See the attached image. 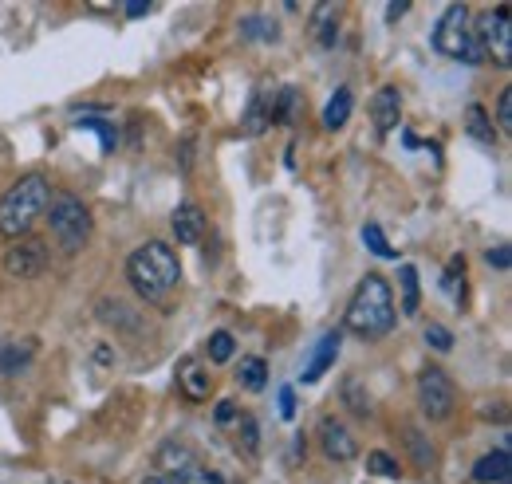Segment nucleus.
<instances>
[{"label":"nucleus","instance_id":"obj_37","mask_svg":"<svg viewBox=\"0 0 512 484\" xmlns=\"http://www.w3.org/2000/svg\"><path fill=\"white\" fill-rule=\"evenodd\" d=\"M241 414H237V402H217V422L221 425H229V422H237Z\"/></svg>","mask_w":512,"mask_h":484},{"label":"nucleus","instance_id":"obj_18","mask_svg":"<svg viewBox=\"0 0 512 484\" xmlns=\"http://www.w3.org/2000/svg\"><path fill=\"white\" fill-rule=\"evenodd\" d=\"M398 292H402V315H418L422 307V288H418V268L414 264H402L398 268Z\"/></svg>","mask_w":512,"mask_h":484},{"label":"nucleus","instance_id":"obj_3","mask_svg":"<svg viewBox=\"0 0 512 484\" xmlns=\"http://www.w3.org/2000/svg\"><path fill=\"white\" fill-rule=\"evenodd\" d=\"M52 205V185L44 174H24L16 185H8V193L0 197V237L20 241L32 233V225L48 213Z\"/></svg>","mask_w":512,"mask_h":484},{"label":"nucleus","instance_id":"obj_31","mask_svg":"<svg viewBox=\"0 0 512 484\" xmlns=\"http://www.w3.org/2000/svg\"><path fill=\"white\" fill-rule=\"evenodd\" d=\"M130 307L119 300H103L99 303V319L103 323H119V327H134V315H127Z\"/></svg>","mask_w":512,"mask_h":484},{"label":"nucleus","instance_id":"obj_40","mask_svg":"<svg viewBox=\"0 0 512 484\" xmlns=\"http://www.w3.org/2000/svg\"><path fill=\"white\" fill-rule=\"evenodd\" d=\"M410 12V4L402 0V4H386V20H398V16H406Z\"/></svg>","mask_w":512,"mask_h":484},{"label":"nucleus","instance_id":"obj_15","mask_svg":"<svg viewBox=\"0 0 512 484\" xmlns=\"http://www.w3.org/2000/svg\"><path fill=\"white\" fill-rule=\"evenodd\" d=\"M371 115H375L379 134H390L402 122V91L398 87H379V95L371 99Z\"/></svg>","mask_w":512,"mask_h":484},{"label":"nucleus","instance_id":"obj_35","mask_svg":"<svg viewBox=\"0 0 512 484\" xmlns=\"http://www.w3.org/2000/svg\"><path fill=\"white\" fill-rule=\"evenodd\" d=\"M406 437H410V449H414L418 465H422V469H430V465H434V449H426V441H422V433H418V429H410Z\"/></svg>","mask_w":512,"mask_h":484},{"label":"nucleus","instance_id":"obj_11","mask_svg":"<svg viewBox=\"0 0 512 484\" xmlns=\"http://www.w3.org/2000/svg\"><path fill=\"white\" fill-rule=\"evenodd\" d=\"M339 347H343V331L335 327V331H323V339L316 343V351H312V359L304 363V374H300V382H320L323 374L335 366V359H339Z\"/></svg>","mask_w":512,"mask_h":484},{"label":"nucleus","instance_id":"obj_19","mask_svg":"<svg viewBox=\"0 0 512 484\" xmlns=\"http://www.w3.org/2000/svg\"><path fill=\"white\" fill-rule=\"evenodd\" d=\"M351 107H355L351 91H347V87H335V95H331L327 107H323V126H327V130H343L347 119H351Z\"/></svg>","mask_w":512,"mask_h":484},{"label":"nucleus","instance_id":"obj_5","mask_svg":"<svg viewBox=\"0 0 512 484\" xmlns=\"http://www.w3.org/2000/svg\"><path fill=\"white\" fill-rule=\"evenodd\" d=\"M44 217H48L52 237L60 241L64 252H79L91 237V213L75 193H52V205Z\"/></svg>","mask_w":512,"mask_h":484},{"label":"nucleus","instance_id":"obj_20","mask_svg":"<svg viewBox=\"0 0 512 484\" xmlns=\"http://www.w3.org/2000/svg\"><path fill=\"white\" fill-rule=\"evenodd\" d=\"M296 119H300V91L296 87H280L276 99H272V122L296 126Z\"/></svg>","mask_w":512,"mask_h":484},{"label":"nucleus","instance_id":"obj_26","mask_svg":"<svg viewBox=\"0 0 512 484\" xmlns=\"http://www.w3.org/2000/svg\"><path fill=\"white\" fill-rule=\"evenodd\" d=\"M241 36L245 40H280V28H276V20H268V16H249L245 24H241Z\"/></svg>","mask_w":512,"mask_h":484},{"label":"nucleus","instance_id":"obj_9","mask_svg":"<svg viewBox=\"0 0 512 484\" xmlns=\"http://www.w3.org/2000/svg\"><path fill=\"white\" fill-rule=\"evenodd\" d=\"M320 449L327 461H335V465H347V461H355V453H359V445H355V437H351V429L339 422V418H323L320 422Z\"/></svg>","mask_w":512,"mask_h":484},{"label":"nucleus","instance_id":"obj_41","mask_svg":"<svg viewBox=\"0 0 512 484\" xmlns=\"http://www.w3.org/2000/svg\"><path fill=\"white\" fill-rule=\"evenodd\" d=\"M146 12H150V4H127L130 20H138V16H146Z\"/></svg>","mask_w":512,"mask_h":484},{"label":"nucleus","instance_id":"obj_12","mask_svg":"<svg viewBox=\"0 0 512 484\" xmlns=\"http://www.w3.org/2000/svg\"><path fill=\"white\" fill-rule=\"evenodd\" d=\"M473 481H477V484H509L512 481L509 441H501L493 453H485V457L473 465Z\"/></svg>","mask_w":512,"mask_h":484},{"label":"nucleus","instance_id":"obj_2","mask_svg":"<svg viewBox=\"0 0 512 484\" xmlns=\"http://www.w3.org/2000/svg\"><path fill=\"white\" fill-rule=\"evenodd\" d=\"M394 319H398V311H394L390 284H386L379 272H367L359 280L351 303H347V311H343V327L351 335H359V339L371 343V339H383V335L394 331Z\"/></svg>","mask_w":512,"mask_h":484},{"label":"nucleus","instance_id":"obj_29","mask_svg":"<svg viewBox=\"0 0 512 484\" xmlns=\"http://www.w3.org/2000/svg\"><path fill=\"white\" fill-rule=\"evenodd\" d=\"M237 355V343L229 331H213L209 335V363H229Z\"/></svg>","mask_w":512,"mask_h":484},{"label":"nucleus","instance_id":"obj_30","mask_svg":"<svg viewBox=\"0 0 512 484\" xmlns=\"http://www.w3.org/2000/svg\"><path fill=\"white\" fill-rule=\"evenodd\" d=\"M363 244H367L379 260H394V248H390V241H386V233L379 225H363Z\"/></svg>","mask_w":512,"mask_h":484},{"label":"nucleus","instance_id":"obj_13","mask_svg":"<svg viewBox=\"0 0 512 484\" xmlns=\"http://www.w3.org/2000/svg\"><path fill=\"white\" fill-rule=\"evenodd\" d=\"M193 465H201V457L193 453L186 441H178V437L162 441L158 453H154V469H158V473H186Z\"/></svg>","mask_w":512,"mask_h":484},{"label":"nucleus","instance_id":"obj_23","mask_svg":"<svg viewBox=\"0 0 512 484\" xmlns=\"http://www.w3.org/2000/svg\"><path fill=\"white\" fill-rule=\"evenodd\" d=\"M75 130H91V134H99V150L103 154H115V146H119V126L107 119H83L75 122Z\"/></svg>","mask_w":512,"mask_h":484},{"label":"nucleus","instance_id":"obj_10","mask_svg":"<svg viewBox=\"0 0 512 484\" xmlns=\"http://www.w3.org/2000/svg\"><path fill=\"white\" fill-rule=\"evenodd\" d=\"M174 374H178V390L190 398V402H209V394H213V374H209V366L201 363V359H182V363L174 366Z\"/></svg>","mask_w":512,"mask_h":484},{"label":"nucleus","instance_id":"obj_39","mask_svg":"<svg viewBox=\"0 0 512 484\" xmlns=\"http://www.w3.org/2000/svg\"><path fill=\"white\" fill-rule=\"evenodd\" d=\"M142 484H186V477L182 473H150Z\"/></svg>","mask_w":512,"mask_h":484},{"label":"nucleus","instance_id":"obj_22","mask_svg":"<svg viewBox=\"0 0 512 484\" xmlns=\"http://www.w3.org/2000/svg\"><path fill=\"white\" fill-rule=\"evenodd\" d=\"M32 355H36V343H32V339H24V343H8V347L0 351V370H4V374H20L24 366L32 363Z\"/></svg>","mask_w":512,"mask_h":484},{"label":"nucleus","instance_id":"obj_17","mask_svg":"<svg viewBox=\"0 0 512 484\" xmlns=\"http://www.w3.org/2000/svg\"><path fill=\"white\" fill-rule=\"evenodd\" d=\"M312 36H316L320 48H335V40H339V4L323 0L312 8Z\"/></svg>","mask_w":512,"mask_h":484},{"label":"nucleus","instance_id":"obj_28","mask_svg":"<svg viewBox=\"0 0 512 484\" xmlns=\"http://www.w3.org/2000/svg\"><path fill=\"white\" fill-rule=\"evenodd\" d=\"M367 473H375V477H386V481H398L402 477V469H398V461L383 453V449H375V453H367Z\"/></svg>","mask_w":512,"mask_h":484},{"label":"nucleus","instance_id":"obj_7","mask_svg":"<svg viewBox=\"0 0 512 484\" xmlns=\"http://www.w3.org/2000/svg\"><path fill=\"white\" fill-rule=\"evenodd\" d=\"M477 28V44L485 52V60H493L497 67H512V24H509V4H497Z\"/></svg>","mask_w":512,"mask_h":484},{"label":"nucleus","instance_id":"obj_24","mask_svg":"<svg viewBox=\"0 0 512 484\" xmlns=\"http://www.w3.org/2000/svg\"><path fill=\"white\" fill-rule=\"evenodd\" d=\"M465 119H469V122H465V130H469V134H473L481 146H497V130H493L489 115H485V107H477V103H473Z\"/></svg>","mask_w":512,"mask_h":484},{"label":"nucleus","instance_id":"obj_32","mask_svg":"<svg viewBox=\"0 0 512 484\" xmlns=\"http://www.w3.org/2000/svg\"><path fill=\"white\" fill-rule=\"evenodd\" d=\"M237 445H245V453H256L260 449V425L256 418H237Z\"/></svg>","mask_w":512,"mask_h":484},{"label":"nucleus","instance_id":"obj_38","mask_svg":"<svg viewBox=\"0 0 512 484\" xmlns=\"http://www.w3.org/2000/svg\"><path fill=\"white\" fill-rule=\"evenodd\" d=\"M280 418H296V394L280 390Z\"/></svg>","mask_w":512,"mask_h":484},{"label":"nucleus","instance_id":"obj_27","mask_svg":"<svg viewBox=\"0 0 512 484\" xmlns=\"http://www.w3.org/2000/svg\"><path fill=\"white\" fill-rule=\"evenodd\" d=\"M442 288H446V292H449V296H453L457 303H465V260H461V256H453V260H449Z\"/></svg>","mask_w":512,"mask_h":484},{"label":"nucleus","instance_id":"obj_16","mask_svg":"<svg viewBox=\"0 0 512 484\" xmlns=\"http://www.w3.org/2000/svg\"><path fill=\"white\" fill-rule=\"evenodd\" d=\"M170 229H174L178 244H197L201 237H205V213H201L193 201H186V205H178V209H174Z\"/></svg>","mask_w":512,"mask_h":484},{"label":"nucleus","instance_id":"obj_21","mask_svg":"<svg viewBox=\"0 0 512 484\" xmlns=\"http://www.w3.org/2000/svg\"><path fill=\"white\" fill-rule=\"evenodd\" d=\"M339 398H343V406L355 414V418H371V394L363 390V378H347L343 382V390H339Z\"/></svg>","mask_w":512,"mask_h":484},{"label":"nucleus","instance_id":"obj_4","mask_svg":"<svg viewBox=\"0 0 512 484\" xmlns=\"http://www.w3.org/2000/svg\"><path fill=\"white\" fill-rule=\"evenodd\" d=\"M430 40H434V52H442L446 60L469 63V67L485 63V52H481V44H477V28H473L469 4H449Z\"/></svg>","mask_w":512,"mask_h":484},{"label":"nucleus","instance_id":"obj_36","mask_svg":"<svg viewBox=\"0 0 512 484\" xmlns=\"http://www.w3.org/2000/svg\"><path fill=\"white\" fill-rule=\"evenodd\" d=\"M485 260H489L493 268H501V272H505V268H509V264H512L509 244H497V248H489V252H485Z\"/></svg>","mask_w":512,"mask_h":484},{"label":"nucleus","instance_id":"obj_8","mask_svg":"<svg viewBox=\"0 0 512 484\" xmlns=\"http://www.w3.org/2000/svg\"><path fill=\"white\" fill-rule=\"evenodd\" d=\"M48 264V244L36 241V237H20V241L8 244L4 252V272L8 280H36Z\"/></svg>","mask_w":512,"mask_h":484},{"label":"nucleus","instance_id":"obj_6","mask_svg":"<svg viewBox=\"0 0 512 484\" xmlns=\"http://www.w3.org/2000/svg\"><path fill=\"white\" fill-rule=\"evenodd\" d=\"M418 406H422V414H426L430 422L453 418V410H457V390H453V382H449V374L442 366H426V370L418 374Z\"/></svg>","mask_w":512,"mask_h":484},{"label":"nucleus","instance_id":"obj_14","mask_svg":"<svg viewBox=\"0 0 512 484\" xmlns=\"http://www.w3.org/2000/svg\"><path fill=\"white\" fill-rule=\"evenodd\" d=\"M272 99H276V91L268 87V83H260L253 91V99H249V111H245V119H241V130L256 138V134H264L268 126H272Z\"/></svg>","mask_w":512,"mask_h":484},{"label":"nucleus","instance_id":"obj_25","mask_svg":"<svg viewBox=\"0 0 512 484\" xmlns=\"http://www.w3.org/2000/svg\"><path fill=\"white\" fill-rule=\"evenodd\" d=\"M237 382H241V386H245V390H264V386H268V363H264V359H241V374H237Z\"/></svg>","mask_w":512,"mask_h":484},{"label":"nucleus","instance_id":"obj_34","mask_svg":"<svg viewBox=\"0 0 512 484\" xmlns=\"http://www.w3.org/2000/svg\"><path fill=\"white\" fill-rule=\"evenodd\" d=\"M493 130L512 134V87H505L501 99H497V126H493Z\"/></svg>","mask_w":512,"mask_h":484},{"label":"nucleus","instance_id":"obj_42","mask_svg":"<svg viewBox=\"0 0 512 484\" xmlns=\"http://www.w3.org/2000/svg\"><path fill=\"white\" fill-rule=\"evenodd\" d=\"M48 484H71V481H64V477H52Z\"/></svg>","mask_w":512,"mask_h":484},{"label":"nucleus","instance_id":"obj_1","mask_svg":"<svg viewBox=\"0 0 512 484\" xmlns=\"http://www.w3.org/2000/svg\"><path fill=\"white\" fill-rule=\"evenodd\" d=\"M127 280H130V288L146 303H166L170 292L178 288V280H182L178 252L166 241L138 244L127 256Z\"/></svg>","mask_w":512,"mask_h":484},{"label":"nucleus","instance_id":"obj_33","mask_svg":"<svg viewBox=\"0 0 512 484\" xmlns=\"http://www.w3.org/2000/svg\"><path fill=\"white\" fill-rule=\"evenodd\" d=\"M426 347H434L438 355L453 351V335H449V327H442V323H430V327H426Z\"/></svg>","mask_w":512,"mask_h":484}]
</instances>
